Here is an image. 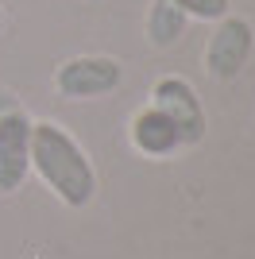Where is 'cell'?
I'll return each instance as SVG.
<instances>
[{
	"label": "cell",
	"mask_w": 255,
	"mask_h": 259,
	"mask_svg": "<svg viewBox=\"0 0 255 259\" xmlns=\"http://www.w3.org/2000/svg\"><path fill=\"white\" fill-rule=\"evenodd\" d=\"M31 166L39 170V178L54 190V197L62 205L81 209L93 201L97 194L93 162L62 124H51V120L31 124Z\"/></svg>",
	"instance_id": "6da1fadb"
},
{
	"label": "cell",
	"mask_w": 255,
	"mask_h": 259,
	"mask_svg": "<svg viewBox=\"0 0 255 259\" xmlns=\"http://www.w3.org/2000/svg\"><path fill=\"white\" fill-rule=\"evenodd\" d=\"M120 81H124V66H120L116 58H101V54H81V58H70V62H62V66H58V74H54L58 93H62V97H70V101L112 93Z\"/></svg>",
	"instance_id": "7a4b0ae2"
},
{
	"label": "cell",
	"mask_w": 255,
	"mask_h": 259,
	"mask_svg": "<svg viewBox=\"0 0 255 259\" xmlns=\"http://www.w3.org/2000/svg\"><path fill=\"white\" fill-rule=\"evenodd\" d=\"M31 124L23 108H12L0 116V194L20 190L31 170Z\"/></svg>",
	"instance_id": "3957f363"
},
{
	"label": "cell",
	"mask_w": 255,
	"mask_h": 259,
	"mask_svg": "<svg viewBox=\"0 0 255 259\" xmlns=\"http://www.w3.org/2000/svg\"><path fill=\"white\" fill-rule=\"evenodd\" d=\"M251 47H255L251 23L240 20V16H224L221 27H217L212 39H209V51H205V66H209V74L221 77V81L236 77L247 66V58H251Z\"/></svg>",
	"instance_id": "277c9868"
},
{
	"label": "cell",
	"mask_w": 255,
	"mask_h": 259,
	"mask_svg": "<svg viewBox=\"0 0 255 259\" xmlns=\"http://www.w3.org/2000/svg\"><path fill=\"white\" fill-rule=\"evenodd\" d=\"M151 105L162 108L174 124H178L182 140L186 143H197L205 136V108L201 97L193 93V85L186 77H159L155 89H151Z\"/></svg>",
	"instance_id": "5b68a950"
},
{
	"label": "cell",
	"mask_w": 255,
	"mask_h": 259,
	"mask_svg": "<svg viewBox=\"0 0 255 259\" xmlns=\"http://www.w3.org/2000/svg\"><path fill=\"white\" fill-rule=\"evenodd\" d=\"M132 143H136L143 155H155V159H162V155L178 151L182 143V132L178 124L162 112V108H139L136 116H132Z\"/></svg>",
	"instance_id": "8992f818"
},
{
	"label": "cell",
	"mask_w": 255,
	"mask_h": 259,
	"mask_svg": "<svg viewBox=\"0 0 255 259\" xmlns=\"http://www.w3.org/2000/svg\"><path fill=\"white\" fill-rule=\"evenodd\" d=\"M186 12L174 4V0H155L151 4V16H147V35L155 47H174L186 31Z\"/></svg>",
	"instance_id": "52a82bcc"
},
{
	"label": "cell",
	"mask_w": 255,
	"mask_h": 259,
	"mask_svg": "<svg viewBox=\"0 0 255 259\" xmlns=\"http://www.w3.org/2000/svg\"><path fill=\"white\" fill-rule=\"evenodd\" d=\"M174 4L193 20H224L232 8V0H174Z\"/></svg>",
	"instance_id": "ba28073f"
},
{
	"label": "cell",
	"mask_w": 255,
	"mask_h": 259,
	"mask_svg": "<svg viewBox=\"0 0 255 259\" xmlns=\"http://www.w3.org/2000/svg\"><path fill=\"white\" fill-rule=\"evenodd\" d=\"M12 108H20V105H16V101H12L4 89H0V116H4V112H12Z\"/></svg>",
	"instance_id": "9c48e42d"
},
{
	"label": "cell",
	"mask_w": 255,
	"mask_h": 259,
	"mask_svg": "<svg viewBox=\"0 0 255 259\" xmlns=\"http://www.w3.org/2000/svg\"><path fill=\"white\" fill-rule=\"evenodd\" d=\"M0 23H4V12H0Z\"/></svg>",
	"instance_id": "30bf717a"
}]
</instances>
